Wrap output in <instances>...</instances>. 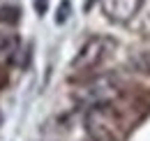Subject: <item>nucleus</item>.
<instances>
[{"mask_svg":"<svg viewBox=\"0 0 150 141\" xmlns=\"http://www.w3.org/2000/svg\"><path fill=\"white\" fill-rule=\"evenodd\" d=\"M35 7H37L39 14H44L46 12V0H35Z\"/></svg>","mask_w":150,"mask_h":141,"instance_id":"nucleus-9","label":"nucleus"},{"mask_svg":"<svg viewBox=\"0 0 150 141\" xmlns=\"http://www.w3.org/2000/svg\"><path fill=\"white\" fill-rule=\"evenodd\" d=\"M120 125L122 118L118 113L115 102L90 106L86 113V132L90 141H120Z\"/></svg>","mask_w":150,"mask_h":141,"instance_id":"nucleus-3","label":"nucleus"},{"mask_svg":"<svg viewBox=\"0 0 150 141\" xmlns=\"http://www.w3.org/2000/svg\"><path fill=\"white\" fill-rule=\"evenodd\" d=\"M5 81H7V76H5V65H0V88L5 86Z\"/></svg>","mask_w":150,"mask_h":141,"instance_id":"nucleus-10","label":"nucleus"},{"mask_svg":"<svg viewBox=\"0 0 150 141\" xmlns=\"http://www.w3.org/2000/svg\"><path fill=\"white\" fill-rule=\"evenodd\" d=\"M99 7H102V14L111 23L125 26L141 12L143 0H99Z\"/></svg>","mask_w":150,"mask_h":141,"instance_id":"nucleus-4","label":"nucleus"},{"mask_svg":"<svg viewBox=\"0 0 150 141\" xmlns=\"http://www.w3.org/2000/svg\"><path fill=\"white\" fill-rule=\"evenodd\" d=\"M115 39L113 37H106V35H95V37H88L81 49L76 51V56L72 58L69 63V76L72 79H83L88 74H95V70L115 51Z\"/></svg>","mask_w":150,"mask_h":141,"instance_id":"nucleus-2","label":"nucleus"},{"mask_svg":"<svg viewBox=\"0 0 150 141\" xmlns=\"http://www.w3.org/2000/svg\"><path fill=\"white\" fill-rule=\"evenodd\" d=\"M19 21H21V9L19 7H14V5H2V7H0V23H2V26L12 28V26H16Z\"/></svg>","mask_w":150,"mask_h":141,"instance_id":"nucleus-7","label":"nucleus"},{"mask_svg":"<svg viewBox=\"0 0 150 141\" xmlns=\"http://www.w3.org/2000/svg\"><path fill=\"white\" fill-rule=\"evenodd\" d=\"M129 70L136 72V74H143V76H150V51H136L129 58Z\"/></svg>","mask_w":150,"mask_h":141,"instance_id":"nucleus-6","label":"nucleus"},{"mask_svg":"<svg viewBox=\"0 0 150 141\" xmlns=\"http://www.w3.org/2000/svg\"><path fill=\"white\" fill-rule=\"evenodd\" d=\"M122 95V81L115 74H88L79 79V86L74 88L76 104L86 106H102L113 104Z\"/></svg>","mask_w":150,"mask_h":141,"instance_id":"nucleus-1","label":"nucleus"},{"mask_svg":"<svg viewBox=\"0 0 150 141\" xmlns=\"http://www.w3.org/2000/svg\"><path fill=\"white\" fill-rule=\"evenodd\" d=\"M69 9H72L69 0H62V2H60V7H58V16H56V21H58V23L67 21V16H69Z\"/></svg>","mask_w":150,"mask_h":141,"instance_id":"nucleus-8","label":"nucleus"},{"mask_svg":"<svg viewBox=\"0 0 150 141\" xmlns=\"http://www.w3.org/2000/svg\"><path fill=\"white\" fill-rule=\"evenodd\" d=\"M19 49H21V37L12 28L0 30V65H12Z\"/></svg>","mask_w":150,"mask_h":141,"instance_id":"nucleus-5","label":"nucleus"}]
</instances>
